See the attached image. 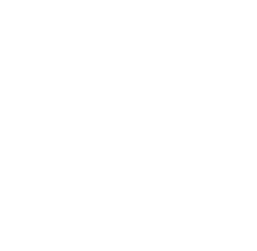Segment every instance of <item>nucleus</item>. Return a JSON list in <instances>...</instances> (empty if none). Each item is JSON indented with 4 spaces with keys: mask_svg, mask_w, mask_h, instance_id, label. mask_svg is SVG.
Returning <instances> with one entry per match:
<instances>
[]
</instances>
